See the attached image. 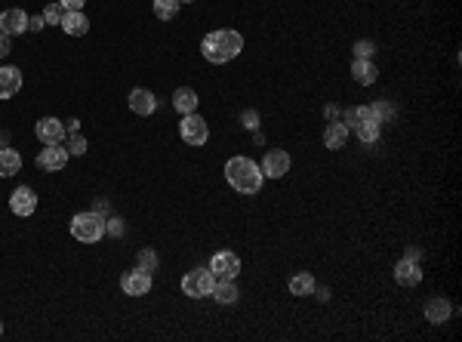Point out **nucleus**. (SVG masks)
I'll list each match as a JSON object with an SVG mask.
<instances>
[{"label": "nucleus", "mask_w": 462, "mask_h": 342, "mask_svg": "<svg viewBox=\"0 0 462 342\" xmlns=\"http://www.w3.org/2000/svg\"><path fill=\"white\" fill-rule=\"evenodd\" d=\"M240 50H244V37H240L234 28H219V31H210L206 37L201 40V53L206 62L213 65H225L231 62V59L240 56Z\"/></svg>", "instance_id": "f257e3e1"}, {"label": "nucleus", "mask_w": 462, "mask_h": 342, "mask_svg": "<svg viewBox=\"0 0 462 342\" xmlns=\"http://www.w3.org/2000/svg\"><path fill=\"white\" fill-rule=\"evenodd\" d=\"M225 179H229V186L234 191H240V195H259L262 179H265V176H262L256 161L238 154V157H231V161L225 163Z\"/></svg>", "instance_id": "f03ea898"}, {"label": "nucleus", "mask_w": 462, "mask_h": 342, "mask_svg": "<svg viewBox=\"0 0 462 342\" xmlns=\"http://www.w3.org/2000/svg\"><path fill=\"white\" fill-rule=\"evenodd\" d=\"M71 235H74V241H80V244H99L102 237H105V219H102L96 210H89V213H78L71 219Z\"/></svg>", "instance_id": "7ed1b4c3"}, {"label": "nucleus", "mask_w": 462, "mask_h": 342, "mask_svg": "<svg viewBox=\"0 0 462 342\" xmlns=\"http://www.w3.org/2000/svg\"><path fill=\"white\" fill-rule=\"evenodd\" d=\"M179 136H182L185 145L201 148V145H206V139H210V127H206V120L201 118V114L191 111V114H182V124H179Z\"/></svg>", "instance_id": "20e7f679"}, {"label": "nucleus", "mask_w": 462, "mask_h": 342, "mask_svg": "<svg viewBox=\"0 0 462 342\" xmlns=\"http://www.w3.org/2000/svg\"><path fill=\"white\" fill-rule=\"evenodd\" d=\"M213 287H216V278H213L210 269H195L182 278V293L191 299H201V296H210Z\"/></svg>", "instance_id": "39448f33"}, {"label": "nucleus", "mask_w": 462, "mask_h": 342, "mask_svg": "<svg viewBox=\"0 0 462 342\" xmlns=\"http://www.w3.org/2000/svg\"><path fill=\"white\" fill-rule=\"evenodd\" d=\"M210 271L216 280H234L240 275V256L231 250H219L216 256L210 259Z\"/></svg>", "instance_id": "423d86ee"}, {"label": "nucleus", "mask_w": 462, "mask_h": 342, "mask_svg": "<svg viewBox=\"0 0 462 342\" xmlns=\"http://www.w3.org/2000/svg\"><path fill=\"white\" fill-rule=\"evenodd\" d=\"M290 154L284 152V148H272V152H265V157H262V163H259V170H262V176L265 179H281V176H287L290 173Z\"/></svg>", "instance_id": "0eeeda50"}, {"label": "nucleus", "mask_w": 462, "mask_h": 342, "mask_svg": "<svg viewBox=\"0 0 462 342\" xmlns=\"http://www.w3.org/2000/svg\"><path fill=\"white\" fill-rule=\"evenodd\" d=\"M68 157L71 154H68V148H62V142L59 145H44L37 154V167L44 170V173H59V170H65Z\"/></svg>", "instance_id": "6e6552de"}, {"label": "nucleus", "mask_w": 462, "mask_h": 342, "mask_svg": "<svg viewBox=\"0 0 462 342\" xmlns=\"http://www.w3.org/2000/svg\"><path fill=\"white\" fill-rule=\"evenodd\" d=\"M121 290L127 293V296H148V290H151V271H145V269L127 271V275L121 278Z\"/></svg>", "instance_id": "1a4fd4ad"}, {"label": "nucleus", "mask_w": 462, "mask_h": 342, "mask_svg": "<svg viewBox=\"0 0 462 342\" xmlns=\"http://www.w3.org/2000/svg\"><path fill=\"white\" fill-rule=\"evenodd\" d=\"M34 133H37V139L44 142V145H59V142L65 139L68 129L59 118H40L37 124H34Z\"/></svg>", "instance_id": "9d476101"}, {"label": "nucleus", "mask_w": 462, "mask_h": 342, "mask_svg": "<svg viewBox=\"0 0 462 342\" xmlns=\"http://www.w3.org/2000/svg\"><path fill=\"white\" fill-rule=\"evenodd\" d=\"M10 210L16 216H31L34 210H37V195H34V188H28V186H19L16 191L10 195Z\"/></svg>", "instance_id": "9b49d317"}, {"label": "nucleus", "mask_w": 462, "mask_h": 342, "mask_svg": "<svg viewBox=\"0 0 462 342\" xmlns=\"http://www.w3.org/2000/svg\"><path fill=\"white\" fill-rule=\"evenodd\" d=\"M0 31L10 34V37H16V34H25V31H28V16H25V10H19V6H10V10L0 12Z\"/></svg>", "instance_id": "f8f14e48"}, {"label": "nucleus", "mask_w": 462, "mask_h": 342, "mask_svg": "<svg viewBox=\"0 0 462 342\" xmlns=\"http://www.w3.org/2000/svg\"><path fill=\"white\" fill-rule=\"evenodd\" d=\"M127 105H130V111H133V114H142V118H148V114L157 111V96L151 93V90H142V87H136V90L130 93Z\"/></svg>", "instance_id": "ddd939ff"}, {"label": "nucleus", "mask_w": 462, "mask_h": 342, "mask_svg": "<svg viewBox=\"0 0 462 342\" xmlns=\"http://www.w3.org/2000/svg\"><path fill=\"white\" fill-rule=\"evenodd\" d=\"M395 280L401 287H416L419 280H423V269H419V262L416 259H401V262L395 265Z\"/></svg>", "instance_id": "4468645a"}, {"label": "nucleus", "mask_w": 462, "mask_h": 342, "mask_svg": "<svg viewBox=\"0 0 462 342\" xmlns=\"http://www.w3.org/2000/svg\"><path fill=\"white\" fill-rule=\"evenodd\" d=\"M19 90H22V71L12 65L0 68V99H12Z\"/></svg>", "instance_id": "2eb2a0df"}, {"label": "nucleus", "mask_w": 462, "mask_h": 342, "mask_svg": "<svg viewBox=\"0 0 462 342\" xmlns=\"http://www.w3.org/2000/svg\"><path fill=\"white\" fill-rule=\"evenodd\" d=\"M62 31H65L68 37H84L89 31V19L84 16V10H68L65 19H62Z\"/></svg>", "instance_id": "dca6fc26"}, {"label": "nucleus", "mask_w": 462, "mask_h": 342, "mask_svg": "<svg viewBox=\"0 0 462 342\" xmlns=\"http://www.w3.org/2000/svg\"><path fill=\"white\" fill-rule=\"evenodd\" d=\"M346 142H348V127L342 120H330L327 129H323V145L330 152H339V148H346Z\"/></svg>", "instance_id": "f3484780"}, {"label": "nucleus", "mask_w": 462, "mask_h": 342, "mask_svg": "<svg viewBox=\"0 0 462 342\" xmlns=\"http://www.w3.org/2000/svg\"><path fill=\"white\" fill-rule=\"evenodd\" d=\"M450 314H453V305L444 296H434L425 303V321L429 324H444V321H450Z\"/></svg>", "instance_id": "a211bd4d"}, {"label": "nucleus", "mask_w": 462, "mask_h": 342, "mask_svg": "<svg viewBox=\"0 0 462 342\" xmlns=\"http://www.w3.org/2000/svg\"><path fill=\"white\" fill-rule=\"evenodd\" d=\"M351 78H355L361 87H370V84H376L379 71L370 59H355V62H351Z\"/></svg>", "instance_id": "6ab92c4d"}, {"label": "nucleus", "mask_w": 462, "mask_h": 342, "mask_svg": "<svg viewBox=\"0 0 462 342\" xmlns=\"http://www.w3.org/2000/svg\"><path fill=\"white\" fill-rule=\"evenodd\" d=\"M22 170V154L16 148H0V179H10Z\"/></svg>", "instance_id": "aec40b11"}, {"label": "nucleus", "mask_w": 462, "mask_h": 342, "mask_svg": "<svg viewBox=\"0 0 462 342\" xmlns=\"http://www.w3.org/2000/svg\"><path fill=\"white\" fill-rule=\"evenodd\" d=\"M197 93L191 90V87H179V90L173 93V108L179 114H191V111H197Z\"/></svg>", "instance_id": "412c9836"}, {"label": "nucleus", "mask_w": 462, "mask_h": 342, "mask_svg": "<svg viewBox=\"0 0 462 342\" xmlns=\"http://www.w3.org/2000/svg\"><path fill=\"white\" fill-rule=\"evenodd\" d=\"M210 296L216 299L219 305H234L240 293H238V287H234V280H216V287H213Z\"/></svg>", "instance_id": "4be33fe9"}, {"label": "nucleus", "mask_w": 462, "mask_h": 342, "mask_svg": "<svg viewBox=\"0 0 462 342\" xmlns=\"http://www.w3.org/2000/svg\"><path fill=\"white\" fill-rule=\"evenodd\" d=\"M314 278L308 275V271H299V275H293L290 278V293H293V296H312L314 293Z\"/></svg>", "instance_id": "5701e85b"}, {"label": "nucleus", "mask_w": 462, "mask_h": 342, "mask_svg": "<svg viewBox=\"0 0 462 342\" xmlns=\"http://www.w3.org/2000/svg\"><path fill=\"white\" fill-rule=\"evenodd\" d=\"M364 120H376L373 118V108H370V105H355V108H348V111H346L342 124H346L348 129H355L357 124H364Z\"/></svg>", "instance_id": "b1692460"}, {"label": "nucleus", "mask_w": 462, "mask_h": 342, "mask_svg": "<svg viewBox=\"0 0 462 342\" xmlns=\"http://www.w3.org/2000/svg\"><path fill=\"white\" fill-rule=\"evenodd\" d=\"M379 129H382L379 120H364V124L355 127V133H357V139H361L364 145H373V142L379 139Z\"/></svg>", "instance_id": "393cba45"}, {"label": "nucleus", "mask_w": 462, "mask_h": 342, "mask_svg": "<svg viewBox=\"0 0 462 342\" xmlns=\"http://www.w3.org/2000/svg\"><path fill=\"white\" fill-rule=\"evenodd\" d=\"M176 12H179V0H154V16L161 19V22L176 19Z\"/></svg>", "instance_id": "a878e982"}, {"label": "nucleus", "mask_w": 462, "mask_h": 342, "mask_svg": "<svg viewBox=\"0 0 462 342\" xmlns=\"http://www.w3.org/2000/svg\"><path fill=\"white\" fill-rule=\"evenodd\" d=\"M65 6L59 3V0H53V3H46L44 6V12H40V16H44V22L46 25H62V19H65Z\"/></svg>", "instance_id": "bb28decb"}, {"label": "nucleus", "mask_w": 462, "mask_h": 342, "mask_svg": "<svg viewBox=\"0 0 462 342\" xmlns=\"http://www.w3.org/2000/svg\"><path fill=\"white\" fill-rule=\"evenodd\" d=\"M373 118L379 120V124H391V120H395V105H391V102H373Z\"/></svg>", "instance_id": "cd10ccee"}, {"label": "nucleus", "mask_w": 462, "mask_h": 342, "mask_svg": "<svg viewBox=\"0 0 462 342\" xmlns=\"http://www.w3.org/2000/svg\"><path fill=\"white\" fill-rule=\"evenodd\" d=\"M68 154H74V157L87 154V136H80V129L71 133V139H68Z\"/></svg>", "instance_id": "c85d7f7f"}, {"label": "nucleus", "mask_w": 462, "mask_h": 342, "mask_svg": "<svg viewBox=\"0 0 462 342\" xmlns=\"http://www.w3.org/2000/svg\"><path fill=\"white\" fill-rule=\"evenodd\" d=\"M139 269H145V271H154L157 269V253L151 250V247L139 253Z\"/></svg>", "instance_id": "c756f323"}, {"label": "nucleus", "mask_w": 462, "mask_h": 342, "mask_svg": "<svg viewBox=\"0 0 462 342\" xmlns=\"http://www.w3.org/2000/svg\"><path fill=\"white\" fill-rule=\"evenodd\" d=\"M373 50H376L373 40H357V44H355V59H370V56H373Z\"/></svg>", "instance_id": "7c9ffc66"}, {"label": "nucleus", "mask_w": 462, "mask_h": 342, "mask_svg": "<svg viewBox=\"0 0 462 342\" xmlns=\"http://www.w3.org/2000/svg\"><path fill=\"white\" fill-rule=\"evenodd\" d=\"M105 235H112V237H121L123 235V219H105Z\"/></svg>", "instance_id": "2f4dec72"}, {"label": "nucleus", "mask_w": 462, "mask_h": 342, "mask_svg": "<svg viewBox=\"0 0 462 342\" xmlns=\"http://www.w3.org/2000/svg\"><path fill=\"white\" fill-rule=\"evenodd\" d=\"M10 53H12V37H10V34L0 31V59L10 56Z\"/></svg>", "instance_id": "473e14b6"}, {"label": "nucleus", "mask_w": 462, "mask_h": 342, "mask_svg": "<svg viewBox=\"0 0 462 342\" xmlns=\"http://www.w3.org/2000/svg\"><path fill=\"white\" fill-rule=\"evenodd\" d=\"M44 28H46L44 16H28V31H44Z\"/></svg>", "instance_id": "72a5a7b5"}, {"label": "nucleus", "mask_w": 462, "mask_h": 342, "mask_svg": "<svg viewBox=\"0 0 462 342\" xmlns=\"http://www.w3.org/2000/svg\"><path fill=\"white\" fill-rule=\"evenodd\" d=\"M62 6H65V10H84V3L87 0H59Z\"/></svg>", "instance_id": "f704fd0d"}, {"label": "nucleus", "mask_w": 462, "mask_h": 342, "mask_svg": "<svg viewBox=\"0 0 462 342\" xmlns=\"http://www.w3.org/2000/svg\"><path fill=\"white\" fill-rule=\"evenodd\" d=\"M256 120H259V118H256V111H247V114H244V124L250 127V129H256V127H259Z\"/></svg>", "instance_id": "c9c22d12"}, {"label": "nucleus", "mask_w": 462, "mask_h": 342, "mask_svg": "<svg viewBox=\"0 0 462 342\" xmlns=\"http://www.w3.org/2000/svg\"><path fill=\"white\" fill-rule=\"evenodd\" d=\"M404 256H407V259H416V262H419V259H423V250H419V247H407Z\"/></svg>", "instance_id": "e433bc0d"}, {"label": "nucleus", "mask_w": 462, "mask_h": 342, "mask_svg": "<svg viewBox=\"0 0 462 342\" xmlns=\"http://www.w3.org/2000/svg\"><path fill=\"white\" fill-rule=\"evenodd\" d=\"M65 129H68V133H78V129H80V120H68V124H65Z\"/></svg>", "instance_id": "4c0bfd02"}, {"label": "nucleus", "mask_w": 462, "mask_h": 342, "mask_svg": "<svg viewBox=\"0 0 462 342\" xmlns=\"http://www.w3.org/2000/svg\"><path fill=\"white\" fill-rule=\"evenodd\" d=\"M336 114H339V108L330 105V108H327V118H330V120H336Z\"/></svg>", "instance_id": "58836bf2"}, {"label": "nucleus", "mask_w": 462, "mask_h": 342, "mask_svg": "<svg viewBox=\"0 0 462 342\" xmlns=\"http://www.w3.org/2000/svg\"><path fill=\"white\" fill-rule=\"evenodd\" d=\"M179 3H195V0H179Z\"/></svg>", "instance_id": "ea45409f"}, {"label": "nucleus", "mask_w": 462, "mask_h": 342, "mask_svg": "<svg viewBox=\"0 0 462 342\" xmlns=\"http://www.w3.org/2000/svg\"><path fill=\"white\" fill-rule=\"evenodd\" d=\"M0 336H3V324H0Z\"/></svg>", "instance_id": "a19ab883"}]
</instances>
